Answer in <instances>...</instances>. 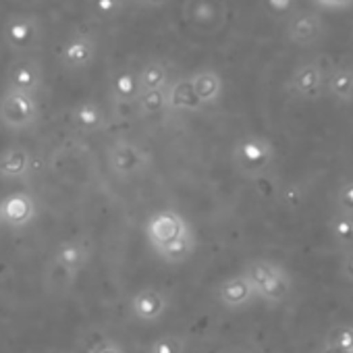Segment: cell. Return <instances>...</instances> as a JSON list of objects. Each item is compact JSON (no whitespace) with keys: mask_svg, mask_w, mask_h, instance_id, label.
Returning <instances> with one entry per match:
<instances>
[{"mask_svg":"<svg viewBox=\"0 0 353 353\" xmlns=\"http://www.w3.org/2000/svg\"><path fill=\"white\" fill-rule=\"evenodd\" d=\"M3 40L7 48L17 54L32 52L42 40V23L36 15H13L3 28Z\"/></svg>","mask_w":353,"mask_h":353,"instance_id":"7","label":"cell"},{"mask_svg":"<svg viewBox=\"0 0 353 353\" xmlns=\"http://www.w3.org/2000/svg\"><path fill=\"white\" fill-rule=\"evenodd\" d=\"M241 272L252 283L258 301H262L270 307L285 303L289 299V295L293 293L291 272L274 260L256 258V260L248 262Z\"/></svg>","mask_w":353,"mask_h":353,"instance_id":"2","label":"cell"},{"mask_svg":"<svg viewBox=\"0 0 353 353\" xmlns=\"http://www.w3.org/2000/svg\"><path fill=\"white\" fill-rule=\"evenodd\" d=\"M71 123L81 133H98V131L106 129L108 117H106V110L102 104H98L94 100H83L71 108Z\"/></svg>","mask_w":353,"mask_h":353,"instance_id":"16","label":"cell"},{"mask_svg":"<svg viewBox=\"0 0 353 353\" xmlns=\"http://www.w3.org/2000/svg\"><path fill=\"white\" fill-rule=\"evenodd\" d=\"M139 96V83L135 71H121L110 83V98L114 106H133Z\"/></svg>","mask_w":353,"mask_h":353,"instance_id":"19","label":"cell"},{"mask_svg":"<svg viewBox=\"0 0 353 353\" xmlns=\"http://www.w3.org/2000/svg\"><path fill=\"white\" fill-rule=\"evenodd\" d=\"M96 54H98L96 40L88 34H77L63 44L61 61L67 71H83L96 61Z\"/></svg>","mask_w":353,"mask_h":353,"instance_id":"13","label":"cell"},{"mask_svg":"<svg viewBox=\"0 0 353 353\" xmlns=\"http://www.w3.org/2000/svg\"><path fill=\"white\" fill-rule=\"evenodd\" d=\"M168 307H170V299L158 287H143L129 301V314L139 324L160 322L166 316Z\"/></svg>","mask_w":353,"mask_h":353,"instance_id":"8","label":"cell"},{"mask_svg":"<svg viewBox=\"0 0 353 353\" xmlns=\"http://www.w3.org/2000/svg\"><path fill=\"white\" fill-rule=\"evenodd\" d=\"M316 3L324 9H347L353 5V0H316Z\"/></svg>","mask_w":353,"mask_h":353,"instance_id":"30","label":"cell"},{"mask_svg":"<svg viewBox=\"0 0 353 353\" xmlns=\"http://www.w3.org/2000/svg\"><path fill=\"white\" fill-rule=\"evenodd\" d=\"M137 83H139V94L154 92V90H166L168 88V67L162 61L145 63L137 71Z\"/></svg>","mask_w":353,"mask_h":353,"instance_id":"21","label":"cell"},{"mask_svg":"<svg viewBox=\"0 0 353 353\" xmlns=\"http://www.w3.org/2000/svg\"><path fill=\"white\" fill-rule=\"evenodd\" d=\"M322 36V19L314 11L295 13L287 23V40L295 46H312Z\"/></svg>","mask_w":353,"mask_h":353,"instance_id":"15","label":"cell"},{"mask_svg":"<svg viewBox=\"0 0 353 353\" xmlns=\"http://www.w3.org/2000/svg\"><path fill=\"white\" fill-rule=\"evenodd\" d=\"M137 112L141 117H154L166 110V90H154V92H141L135 100Z\"/></svg>","mask_w":353,"mask_h":353,"instance_id":"24","label":"cell"},{"mask_svg":"<svg viewBox=\"0 0 353 353\" xmlns=\"http://www.w3.org/2000/svg\"><path fill=\"white\" fill-rule=\"evenodd\" d=\"M133 3H137L141 7H160L164 0H133Z\"/></svg>","mask_w":353,"mask_h":353,"instance_id":"31","label":"cell"},{"mask_svg":"<svg viewBox=\"0 0 353 353\" xmlns=\"http://www.w3.org/2000/svg\"><path fill=\"white\" fill-rule=\"evenodd\" d=\"M322 349L332 353H353V322L332 326L324 336Z\"/></svg>","mask_w":353,"mask_h":353,"instance_id":"22","label":"cell"},{"mask_svg":"<svg viewBox=\"0 0 353 353\" xmlns=\"http://www.w3.org/2000/svg\"><path fill=\"white\" fill-rule=\"evenodd\" d=\"M341 274L347 283L353 285V248L345 250L343 252V258H341Z\"/></svg>","mask_w":353,"mask_h":353,"instance_id":"29","label":"cell"},{"mask_svg":"<svg viewBox=\"0 0 353 353\" xmlns=\"http://www.w3.org/2000/svg\"><path fill=\"white\" fill-rule=\"evenodd\" d=\"M148 353H188V341L181 334L166 332L148 345Z\"/></svg>","mask_w":353,"mask_h":353,"instance_id":"25","label":"cell"},{"mask_svg":"<svg viewBox=\"0 0 353 353\" xmlns=\"http://www.w3.org/2000/svg\"><path fill=\"white\" fill-rule=\"evenodd\" d=\"M192 88L200 100L202 106H214L223 98V77L214 69H198L196 73L190 75Z\"/></svg>","mask_w":353,"mask_h":353,"instance_id":"18","label":"cell"},{"mask_svg":"<svg viewBox=\"0 0 353 353\" xmlns=\"http://www.w3.org/2000/svg\"><path fill=\"white\" fill-rule=\"evenodd\" d=\"M92 9L100 17H114L123 11V0H92Z\"/></svg>","mask_w":353,"mask_h":353,"instance_id":"27","label":"cell"},{"mask_svg":"<svg viewBox=\"0 0 353 353\" xmlns=\"http://www.w3.org/2000/svg\"><path fill=\"white\" fill-rule=\"evenodd\" d=\"M88 353H127V351H125V347H123L119 341H114V339H100V341H96V343L88 349Z\"/></svg>","mask_w":353,"mask_h":353,"instance_id":"28","label":"cell"},{"mask_svg":"<svg viewBox=\"0 0 353 353\" xmlns=\"http://www.w3.org/2000/svg\"><path fill=\"white\" fill-rule=\"evenodd\" d=\"M326 92L339 104L353 102V67H336L326 77Z\"/></svg>","mask_w":353,"mask_h":353,"instance_id":"20","label":"cell"},{"mask_svg":"<svg viewBox=\"0 0 353 353\" xmlns=\"http://www.w3.org/2000/svg\"><path fill=\"white\" fill-rule=\"evenodd\" d=\"M38 216V204L28 192H13L0 202V221L7 227L19 231L30 227Z\"/></svg>","mask_w":353,"mask_h":353,"instance_id":"12","label":"cell"},{"mask_svg":"<svg viewBox=\"0 0 353 353\" xmlns=\"http://www.w3.org/2000/svg\"><path fill=\"white\" fill-rule=\"evenodd\" d=\"M324 85H326V75L322 65L316 61H307L299 65L287 81L289 94L301 100H318L324 92Z\"/></svg>","mask_w":353,"mask_h":353,"instance_id":"11","label":"cell"},{"mask_svg":"<svg viewBox=\"0 0 353 353\" xmlns=\"http://www.w3.org/2000/svg\"><path fill=\"white\" fill-rule=\"evenodd\" d=\"M204 106L200 104L190 75L188 77H179L172 83H168L166 88V110H174V112H198Z\"/></svg>","mask_w":353,"mask_h":353,"instance_id":"17","label":"cell"},{"mask_svg":"<svg viewBox=\"0 0 353 353\" xmlns=\"http://www.w3.org/2000/svg\"><path fill=\"white\" fill-rule=\"evenodd\" d=\"M334 204H336V212L353 216V179H347L339 185L336 196H334Z\"/></svg>","mask_w":353,"mask_h":353,"instance_id":"26","label":"cell"},{"mask_svg":"<svg viewBox=\"0 0 353 353\" xmlns=\"http://www.w3.org/2000/svg\"><path fill=\"white\" fill-rule=\"evenodd\" d=\"M7 88L38 98L44 88V69L40 61L34 57H19L13 61L7 71Z\"/></svg>","mask_w":353,"mask_h":353,"instance_id":"10","label":"cell"},{"mask_svg":"<svg viewBox=\"0 0 353 353\" xmlns=\"http://www.w3.org/2000/svg\"><path fill=\"white\" fill-rule=\"evenodd\" d=\"M145 241L156 258L166 264H183L198 250V235L185 214L174 208H162L148 216L143 227Z\"/></svg>","mask_w":353,"mask_h":353,"instance_id":"1","label":"cell"},{"mask_svg":"<svg viewBox=\"0 0 353 353\" xmlns=\"http://www.w3.org/2000/svg\"><path fill=\"white\" fill-rule=\"evenodd\" d=\"M231 162L233 168L245 176V179H262L268 174L276 162V148L274 143L258 133L241 135L231 148Z\"/></svg>","mask_w":353,"mask_h":353,"instance_id":"3","label":"cell"},{"mask_svg":"<svg viewBox=\"0 0 353 353\" xmlns=\"http://www.w3.org/2000/svg\"><path fill=\"white\" fill-rule=\"evenodd\" d=\"M328 231L336 248H341L343 252L353 248V216L351 214L334 212L328 221Z\"/></svg>","mask_w":353,"mask_h":353,"instance_id":"23","label":"cell"},{"mask_svg":"<svg viewBox=\"0 0 353 353\" xmlns=\"http://www.w3.org/2000/svg\"><path fill=\"white\" fill-rule=\"evenodd\" d=\"M104 158H106L108 172L121 181L137 179V176L145 174L154 164L152 154L141 143L127 137H119L110 141L106 145Z\"/></svg>","mask_w":353,"mask_h":353,"instance_id":"4","label":"cell"},{"mask_svg":"<svg viewBox=\"0 0 353 353\" xmlns=\"http://www.w3.org/2000/svg\"><path fill=\"white\" fill-rule=\"evenodd\" d=\"M36 168L34 156L23 145H11L0 154V176L5 181H26Z\"/></svg>","mask_w":353,"mask_h":353,"instance_id":"14","label":"cell"},{"mask_svg":"<svg viewBox=\"0 0 353 353\" xmlns=\"http://www.w3.org/2000/svg\"><path fill=\"white\" fill-rule=\"evenodd\" d=\"M40 119V102L36 96L5 88L0 94V125L9 131H26Z\"/></svg>","mask_w":353,"mask_h":353,"instance_id":"5","label":"cell"},{"mask_svg":"<svg viewBox=\"0 0 353 353\" xmlns=\"http://www.w3.org/2000/svg\"><path fill=\"white\" fill-rule=\"evenodd\" d=\"M92 243L85 237H71L61 241L50 258V270L65 283L75 281L92 260Z\"/></svg>","mask_w":353,"mask_h":353,"instance_id":"6","label":"cell"},{"mask_svg":"<svg viewBox=\"0 0 353 353\" xmlns=\"http://www.w3.org/2000/svg\"><path fill=\"white\" fill-rule=\"evenodd\" d=\"M214 295H216L219 305L229 310V312L245 310V307H250V305H254L258 301V297L254 293V287H252V283L248 281V276L243 272H237V274H231V276L223 279L216 285Z\"/></svg>","mask_w":353,"mask_h":353,"instance_id":"9","label":"cell"}]
</instances>
